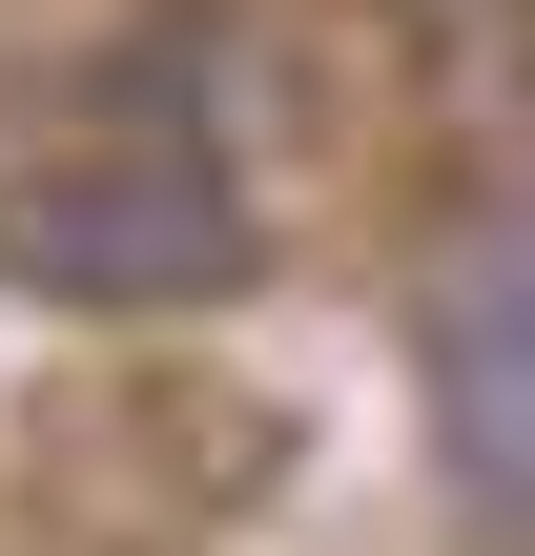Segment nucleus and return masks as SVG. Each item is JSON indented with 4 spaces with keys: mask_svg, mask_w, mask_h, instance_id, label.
<instances>
[{
    "mask_svg": "<svg viewBox=\"0 0 535 556\" xmlns=\"http://www.w3.org/2000/svg\"><path fill=\"white\" fill-rule=\"evenodd\" d=\"M0 289L62 330H206L268 289V206L165 124H62V144H0Z\"/></svg>",
    "mask_w": 535,
    "mask_h": 556,
    "instance_id": "nucleus-1",
    "label": "nucleus"
},
{
    "mask_svg": "<svg viewBox=\"0 0 535 556\" xmlns=\"http://www.w3.org/2000/svg\"><path fill=\"white\" fill-rule=\"evenodd\" d=\"M412 371H433V454L474 475V516H535V186L433 248Z\"/></svg>",
    "mask_w": 535,
    "mask_h": 556,
    "instance_id": "nucleus-2",
    "label": "nucleus"
}]
</instances>
